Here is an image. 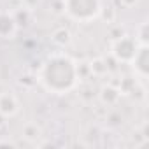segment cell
I'll list each match as a JSON object with an SVG mask.
<instances>
[{
    "label": "cell",
    "mask_w": 149,
    "mask_h": 149,
    "mask_svg": "<svg viewBox=\"0 0 149 149\" xmlns=\"http://www.w3.org/2000/svg\"><path fill=\"white\" fill-rule=\"evenodd\" d=\"M53 40L58 44V46H67L70 42V32L67 28H58L54 33H53Z\"/></svg>",
    "instance_id": "obj_7"
},
{
    "label": "cell",
    "mask_w": 149,
    "mask_h": 149,
    "mask_svg": "<svg viewBox=\"0 0 149 149\" xmlns=\"http://www.w3.org/2000/svg\"><path fill=\"white\" fill-rule=\"evenodd\" d=\"M139 44H147V23H142L139 26V37H135Z\"/></svg>",
    "instance_id": "obj_8"
},
{
    "label": "cell",
    "mask_w": 149,
    "mask_h": 149,
    "mask_svg": "<svg viewBox=\"0 0 149 149\" xmlns=\"http://www.w3.org/2000/svg\"><path fill=\"white\" fill-rule=\"evenodd\" d=\"M19 112V100L13 91L0 93V116L14 118Z\"/></svg>",
    "instance_id": "obj_5"
},
{
    "label": "cell",
    "mask_w": 149,
    "mask_h": 149,
    "mask_svg": "<svg viewBox=\"0 0 149 149\" xmlns=\"http://www.w3.org/2000/svg\"><path fill=\"white\" fill-rule=\"evenodd\" d=\"M139 42L135 37H130V35H125V37H118L116 40H112L111 44V54L121 61V63H130L132 58L135 56L137 49H139Z\"/></svg>",
    "instance_id": "obj_3"
},
{
    "label": "cell",
    "mask_w": 149,
    "mask_h": 149,
    "mask_svg": "<svg viewBox=\"0 0 149 149\" xmlns=\"http://www.w3.org/2000/svg\"><path fill=\"white\" fill-rule=\"evenodd\" d=\"M65 14L77 23H91L102 14V0H63Z\"/></svg>",
    "instance_id": "obj_2"
},
{
    "label": "cell",
    "mask_w": 149,
    "mask_h": 149,
    "mask_svg": "<svg viewBox=\"0 0 149 149\" xmlns=\"http://www.w3.org/2000/svg\"><path fill=\"white\" fill-rule=\"evenodd\" d=\"M130 65L133 67V72L137 79L146 86V81H147V65H149V47L147 44H140L135 56L132 58Z\"/></svg>",
    "instance_id": "obj_4"
},
{
    "label": "cell",
    "mask_w": 149,
    "mask_h": 149,
    "mask_svg": "<svg viewBox=\"0 0 149 149\" xmlns=\"http://www.w3.org/2000/svg\"><path fill=\"white\" fill-rule=\"evenodd\" d=\"M16 32H18L16 18L7 11H0V39H13Z\"/></svg>",
    "instance_id": "obj_6"
},
{
    "label": "cell",
    "mask_w": 149,
    "mask_h": 149,
    "mask_svg": "<svg viewBox=\"0 0 149 149\" xmlns=\"http://www.w3.org/2000/svg\"><path fill=\"white\" fill-rule=\"evenodd\" d=\"M37 83L51 95H67L79 83V67L68 54H49L37 72Z\"/></svg>",
    "instance_id": "obj_1"
}]
</instances>
